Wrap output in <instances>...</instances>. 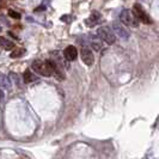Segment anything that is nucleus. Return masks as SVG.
<instances>
[{
	"instance_id": "0eeeda50",
	"label": "nucleus",
	"mask_w": 159,
	"mask_h": 159,
	"mask_svg": "<svg viewBox=\"0 0 159 159\" xmlns=\"http://www.w3.org/2000/svg\"><path fill=\"white\" fill-rule=\"evenodd\" d=\"M63 56H65V59H67L68 61L75 60L77 56H78V50H77V48L73 47V45H68V47L63 50Z\"/></svg>"
},
{
	"instance_id": "9b49d317",
	"label": "nucleus",
	"mask_w": 159,
	"mask_h": 159,
	"mask_svg": "<svg viewBox=\"0 0 159 159\" xmlns=\"http://www.w3.org/2000/svg\"><path fill=\"white\" fill-rule=\"evenodd\" d=\"M24 53H25V50H24V49H22V48H16L15 50H12V53H11V58L12 59L20 58Z\"/></svg>"
},
{
	"instance_id": "7ed1b4c3",
	"label": "nucleus",
	"mask_w": 159,
	"mask_h": 159,
	"mask_svg": "<svg viewBox=\"0 0 159 159\" xmlns=\"http://www.w3.org/2000/svg\"><path fill=\"white\" fill-rule=\"evenodd\" d=\"M31 68L32 71L40 75H43V77H50L52 72L47 65V61H42V60H35L31 65Z\"/></svg>"
},
{
	"instance_id": "9d476101",
	"label": "nucleus",
	"mask_w": 159,
	"mask_h": 159,
	"mask_svg": "<svg viewBox=\"0 0 159 159\" xmlns=\"http://www.w3.org/2000/svg\"><path fill=\"white\" fill-rule=\"evenodd\" d=\"M91 44H92V48L96 49V50H99L102 47H103V43H102V40L97 36V38H93L91 40Z\"/></svg>"
},
{
	"instance_id": "20e7f679",
	"label": "nucleus",
	"mask_w": 159,
	"mask_h": 159,
	"mask_svg": "<svg viewBox=\"0 0 159 159\" xmlns=\"http://www.w3.org/2000/svg\"><path fill=\"white\" fill-rule=\"evenodd\" d=\"M133 12H134V15L136 16V18L139 19V22H141L144 24H151V18L144 11V9H143V6L140 4H134Z\"/></svg>"
},
{
	"instance_id": "f8f14e48",
	"label": "nucleus",
	"mask_w": 159,
	"mask_h": 159,
	"mask_svg": "<svg viewBox=\"0 0 159 159\" xmlns=\"http://www.w3.org/2000/svg\"><path fill=\"white\" fill-rule=\"evenodd\" d=\"M34 79H35V78L32 77L31 72H30L29 70H27V71L24 72V81H25V84H29V83H31Z\"/></svg>"
},
{
	"instance_id": "f03ea898",
	"label": "nucleus",
	"mask_w": 159,
	"mask_h": 159,
	"mask_svg": "<svg viewBox=\"0 0 159 159\" xmlns=\"http://www.w3.org/2000/svg\"><path fill=\"white\" fill-rule=\"evenodd\" d=\"M97 36L107 44H113L116 41V35L114 30L109 27H99L97 29Z\"/></svg>"
},
{
	"instance_id": "f257e3e1",
	"label": "nucleus",
	"mask_w": 159,
	"mask_h": 159,
	"mask_svg": "<svg viewBox=\"0 0 159 159\" xmlns=\"http://www.w3.org/2000/svg\"><path fill=\"white\" fill-rule=\"evenodd\" d=\"M120 20H121V23H123L125 25L130 27V28H138V25H139V19L136 18V16L134 15L133 11L127 10V9L121 11Z\"/></svg>"
},
{
	"instance_id": "423d86ee",
	"label": "nucleus",
	"mask_w": 159,
	"mask_h": 159,
	"mask_svg": "<svg viewBox=\"0 0 159 159\" xmlns=\"http://www.w3.org/2000/svg\"><path fill=\"white\" fill-rule=\"evenodd\" d=\"M80 56H81V61L86 65V66H92L95 62V56L92 54V52L89 48H83L80 52Z\"/></svg>"
},
{
	"instance_id": "39448f33",
	"label": "nucleus",
	"mask_w": 159,
	"mask_h": 159,
	"mask_svg": "<svg viewBox=\"0 0 159 159\" xmlns=\"http://www.w3.org/2000/svg\"><path fill=\"white\" fill-rule=\"evenodd\" d=\"M111 29L114 30L116 36H118L121 40H128L129 32L123 27V23H121V22H114L111 24Z\"/></svg>"
},
{
	"instance_id": "ddd939ff",
	"label": "nucleus",
	"mask_w": 159,
	"mask_h": 159,
	"mask_svg": "<svg viewBox=\"0 0 159 159\" xmlns=\"http://www.w3.org/2000/svg\"><path fill=\"white\" fill-rule=\"evenodd\" d=\"M9 16H10L11 18H15V19H19V18H20V15H19L18 12L13 11V10H9Z\"/></svg>"
},
{
	"instance_id": "1a4fd4ad",
	"label": "nucleus",
	"mask_w": 159,
	"mask_h": 159,
	"mask_svg": "<svg viewBox=\"0 0 159 159\" xmlns=\"http://www.w3.org/2000/svg\"><path fill=\"white\" fill-rule=\"evenodd\" d=\"M0 44H1V47H2L4 49H6V50H11V49L15 48V43H13L12 41H9L7 38L1 37V36H0Z\"/></svg>"
},
{
	"instance_id": "6e6552de",
	"label": "nucleus",
	"mask_w": 159,
	"mask_h": 159,
	"mask_svg": "<svg viewBox=\"0 0 159 159\" xmlns=\"http://www.w3.org/2000/svg\"><path fill=\"white\" fill-rule=\"evenodd\" d=\"M0 87L2 90H9L11 87V81H10L9 77H6L4 74H0Z\"/></svg>"
},
{
	"instance_id": "4468645a",
	"label": "nucleus",
	"mask_w": 159,
	"mask_h": 159,
	"mask_svg": "<svg viewBox=\"0 0 159 159\" xmlns=\"http://www.w3.org/2000/svg\"><path fill=\"white\" fill-rule=\"evenodd\" d=\"M4 101H5V93L2 90H0V105L4 104Z\"/></svg>"
}]
</instances>
